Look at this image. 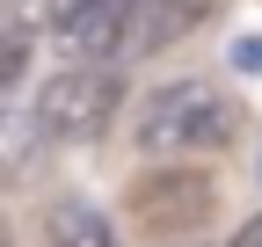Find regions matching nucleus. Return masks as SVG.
Returning <instances> with one entry per match:
<instances>
[{"instance_id":"nucleus-1","label":"nucleus","mask_w":262,"mask_h":247,"mask_svg":"<svg viewBox=\"0 0 262 247\" xmlns=\"http://www.w3.org/2000/svg\"><path fill=\"white\" fill-rule=\"evenodd\" d=\"M233 131H241V109H233V95H219L211 80H160L139 102V124H131L139 153H153V160L219 153V145H233Z\"/></svg>"},{"instance_id":"nucleus-2","label":"nucleus","mask_w":262,"mask_h":247,"mask_svg":"<svg viewBox=\"0 0 262 247\" xmlns=\"http://www.w3.org/2000/svg\"><path fill=\"white\" fill-rule=\"evenodd\" d=\"M117 109H124L117 58H73V66H58V73L37 87V124H44V138H58V145L110 131Z\"/></svg>"},{"instance_id":"nucleus-3","label":"nucleus","mask_w":262,"mask_h":247,"mask_svg":"<svg viewBox=\"0 0 262 247\" xmlns=\"http://www.w3.org/2000/svg\"><path fill=\"white\" fill-rule=\"evenodd\" d=\"M211 204H219L211 175H204V167H182V160H160L153 175H139V182H131V196H124L131 226H139V233H153V240L196 233V226L211 218Z\"/></svg>"},{"instance_id":"nucleus-4","label":"nucleus","mask_w":262,"mask_h":247,"mask_svg":"<svg viewBox=\"0 0 262 247\" xmlns=\"http://www.w3.org/2000/svg\"><path fill=\"white\" fill-rule=\"evenodd\" d=\"M58 44H66V58H124L131 0H80V8L58 22Z\"/></svg>"},{"instance_id":"nucleus-5","label":"nucleus","mask_w":262,"mask_h":247,"mask_svg":"<svg viewBox=\"0 0 262 247\" xmlns=\"http://www.w3.org/2000/svg\"><path fill=\"white\" fill-rule=\"evenodd\" d=\"M204 15H211V0H131V44H124V58H153V51L182 44Z\"/></svg>"},{"instance_id":"nucleus-6","label":"nucleus","mask_w":262,"mask_h":247,"mask_svg":"<svg viewBox=\"0 0 262 247\" xmlns=\"http://www.w3.org/2000/svg\"><path fill=\"white\" fill-rule=\"evenodd\" d=\"M37 145H44V124H37V109H8L0 102V182H15V175H29L37 167Z\"/></svg>"},{"instance_id":"nucleus-7","label":"nucleus","mask_w":262,"mask_h":247,"mask_svg":"<svg viewBox=\"0 0 262 247\" xmlns=\"http://www.w3.org/2000/svg\"><path fill=\"white\" fill-rule=\"evenodd\" d=\"M51 233H58V247H117L110 218H102V211H95V204H80V196L51 211Z\"/></svg>"},{"instance_id":"nucleus-8","label":"nucleus","mask_w":262,"mask_h":247,"mask_svg":"<svg viewBox=\"0 0 262 247\" xmlns=\"http://www.w3.org/2000/svg\"><path fill=\"white\" fill-rule=\"evenodd\" d=\"M29 58H37L29 22H0V95H15V87L29 80Z\"/></svg>"},{"instance_id":"nucleus-9","label":"nucleus","mask_w":262,"mask_h":247,"mask_svg":"<svg viewBox=\"0 0 262 247\" xmlns=\"http://www.w3.org/2000/svg\"><path fill=\"white\" fill-rule=\"evenodd\" d=\"M22 8H29V15H37V22H51V29H58L66 15H73V8H80V0H22Z\"/></svg>"},{"instance_id":"nucleus-10","label":"nucleus","mask_w":262,"mask_h":247,"mask_svg":"<svg viewBox=\"0 0 262 247\" xmlns=\"http://www.w3.org/2000/svg\"><path fill=\"white\" fill-rule=\"evenodd\" d=\"M233 66H241V73H262V37H248V44H233Z\"/></svg>"},{"instance_id":"nucleus-11","label":"nucleus","mask_w":262,"mask_h":247,"mask_svg":"<svg viewBox=\"0 0 262 247\" xmlns=\"http://www.w3.org/2000/svg\"><path fill=\"white\" fill-rule=\"evenodd\" d=\"M226 247H262V211H255V218H248V226H241L233 240H226Z\"/></svg>"}]
</instances>
